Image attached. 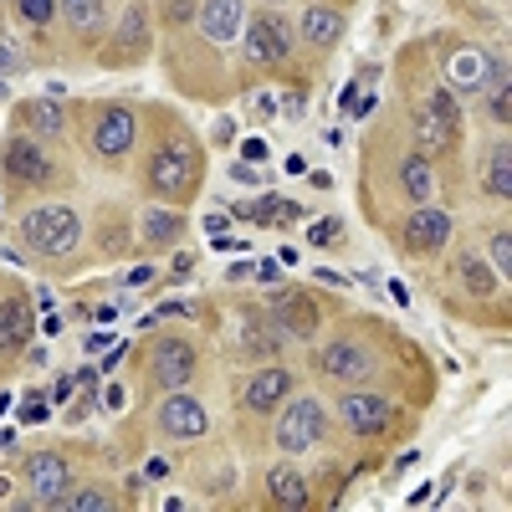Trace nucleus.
<instances>
[{"mask_svg": "<svg viewBox=\"0 0 512 512\" xmlns=\"http://www.w3.org/2000/svg\"><path fill=\"white\" fill-rule=\"evenodd\" d=\"M47 415H52V400L41 395V390H31V395L21 400V420H26V425H41Z\"/></svg>", "mask_w": 512, "mask_h": 512, "instance_id": "obj_29", "label": "nucleus"}, {"mask_svg": "<svg viewBox=\"0 0 512 512\" xmlns=\"http://www.w3.org/2000/svg\"><path fill=\"white\" fill-rule=\"evenodd\" d=\"M262 31H267V52H272V62H282V57L292 52V26H287L277 11H262Z\"/></svg>", "mask_w": 512, "mask_h": 512, "instance_id": "obj_23", "label": "nucleus"}, {"mask_svg": "<svg viewBox=\"0 0 512 512\" xmlns=\"http://www.w3.org/2000/svg\"><path fill=\"white\" fill-rule=\"evenodd\" d=\"M62 11H67L72 31H93L103 16V0H62Z\"/></svg>", "mask_w": 512, "mask_h": 512, "instance_id": "obj_26", "label": "nucleus"}, {"mask_svg": "<svg viewBox=\"0 0 512 512\" xmlns=\"http://www.w3.org/2000/svg\"><path fill=\"white\" fill-rule=\"evenodd\" d=\"M292 390V374L287 369H262L246 384V410H277Z\"/></svg>", "mask_w": 512, "mask_h": 512, "instance_id": "obj_15", "label": "nucleus"}, {"mask_svg": "<svg viewBox=\"0 0 512 512\" xmlns=\"http://www.w3.org/2000/svg\"><path fill=\"white\" fill-rule=\"evenodd\" d=\"M282 108H287V118H297V113H303V93H292V98H282Z\"/></svg>", "mask_w": 512, "mask_h": 512, "instance_id": "obj_40", "label": "nucleus"}, {"mask_svg": "<svg viewBox=\"0 0 512 512\" xmlns=\"http://www.w3.org/2000/svg\"><path fill=\"white\" fill-rule=\"evenodd\" d=\"M6 497H11V482H6V477H0V502H6Z\"/></svg>", "mask_w": 512, "mask_h": 512, "instance_id": "obj_41", "label": "nucleus"}, {"mask_svg": "<svg viewBox=\"0 0 512 512\" xmlns=\"http://www.w3.org/2000/svg\"><path fill=\"white\" fill-rule=\"evenodd\" d=\"M487 190H492L497 200H507V195H512V154H507V144L487 159Z\"/></svg>", "mask_w": 512, "mask_h": 512, "instance_id": "obj_24", "label": "nucleus"}, {"mask_svg": "<svg viewBox=\"0 0 512 512\" xmlns=\"http://www.w3.org/2000/svg\"><path fill=\"white\" fill-rule=\"evenodd\" d=\"M318 369L328 379H344V384H359L374 374V354L364 344H354V338H333V344L318 354Z\"/></svg>", "mask_w": 512, "mask_h": 512, "instance_id": "obj_4", "label": "nucleus"}, {"mask_svg": "<svg viewBox=\"0 0 512 512\" xmlns=\"http://www.w3.org/2000/svg\"><path fill=\"white\" fill-rule=\"evenodd\" d=\"M180 231H185V221L175 216V210H149V221H144V236H149V246L175 241Z\"/></svg>", "mask_w": 512, "mask_h": 512, "instance_id": "obj_22", "label": "nucleus"}, {"mask_svg": "<svg viewBox=\"0 0 512 512\" xmlns=\"http://www.w3.org/2000/svg\"><path fill=\"white\" fill-rule=\"evenodd\" d=\"M118 41H134V47H144V6H128L123 26H118Z\"/></svg>", "mask_w": 512, "mask_h": 512, "instance_id": "obj_30", "label": "nucleus"}, {"mask_svg": "<svg viewBox=\"0 0 512 512\" xmlns=\"http://www.w3.org/2000/svg\"><path fill=\"white\" fill-rule=\"evenodd\" d=\"M492 262H497V282H507V272H512V236L507 231L492 236Z\"/></svg>", "mask_w": 512, "mask_h": 512, "instance_id": "obj_31", "label": "nucleus"}, {"mask_svg": "<svg viewBox=\"0 0 512 512\" xmlns=\"http://www.w3.org/2000/svg\"><path fill=\"white\" fill-rule=\"evenodd\" d=\"M246 62H272V52H267V31H262V16H251V21H246Z\"/></svg>", "mask_w": 512, "mask_h": 512, "instance_id": "obj_28", "label": "nucleus"}, {"mask_svg": "<svg viewBox=\"0 0 512 512\" xmlns=\"http://www.w3.org/2000/svg\"><path fill=\"white\" fill-rule=\"evenodd\" d=\"M241 16H246V6H241V0H205V11H200L205 41H236V31H241Z\"/></svg>", "mask_w": 512, "mask_h": 512, "instance_id": "obj_13", "label": "nucleus"}, {"mask_svg": "<svg viewBox=\"0 0 512 512\" xmlns=\"http://www.w3.org/2000/svg\"><path fill=\"white\" fill-rule=\"evenodd\" d=\"M190 374H195V349L185 344V338H164V344H154V379L164 384V390L190 384Z\"/></svg>", "mask_w": 512, "mask_h": 512, "instance_id": "obj_8", "label": "nucleus"}, {"mask_svg": "<svg viewBox=\"0 0 512 512\" xmlns=\"http://www.w3.org/2000/svg\"><path fill=\"white\" fill-rule=\"evenodd\" d=\"M456 272H461V282H466V292H477V297H492V272L477 262V256H456Z\"/></svg>", "mask_w": 512, "mask_h": 512, "instance_id": "obj_25", "label": "nucleus"}, {"mask_svg": "<svg viewBox=\"0 0 512 512\" xmlns=\"http://www.w3.org/2000/svg\"><path fill=\"white\" fill-rule=\"evenodd\" d=\"M21 16H26L31 26H47V21L57 16V0H21Z\"/></svg>", "mask_w": 512, "mask_h": 512, "instance_id": "obj_32", "label": "nucleus"}, {"mask_svg": "<svg viewBox=\"0 0 512 512\" xmlns=\"http://www.w3.org/2000/svg\"><path fill=\"white\" fill-rule=\"evenodd\" d=\"M6 175L21 180V185L47 180V154H41L31 139H11V144H6Z\"/></svg>", "mask_w": 512, "mask_h": 512, "instance_id": "obj_14", "label": "nucleus"}, {"mask_svg": "<svg viewBox=\"0 0 512 512\" xmlns=\"http://www.w3.org/2000/svg\"><path fill=\"white\" fill-rule=\"evenodd\" d=\"M241 159H267V144H262V139H246V149H241Z\"/></svg>", "mask_w": 512, "mask_h": 512, "instance_id": "obj_37", "label": "nucleus"}, {"mask_svg": "<svg viewBox=\"0 0 512 512\" xmlns=\"http://www.w3.org/2000/svg\"><path fill=\"white\" fill-rule=\"evenodd\" d=\"M272 313H277V328L297 333V338H313L318 333V308L308 303V297H297V292H277L272 297Z\"/></svg>", "mask_w": 512, "mask_h": 512, "instance_id": "obj_12", "label": "nucleus"}, {"mask_svg": "<svg viewBox=\"0 0 512 512\" xmlns=\"http://www.w3.org/2000/svg\"><path fill=\"white\" fill-rule=\"evenodd\" d=\"M231 175H236V180H241V185H251V180H256V169H251V164H246V159H241V164H236V169H231Z\"/></svg>", "mask_w": 512, "mask_h": 512, "instance_id": "obj_39", "label": "nucleus"}, {"mask_svg": "<svg viewBox=\"0 0 512 512\" xmlns=\"http://www.w3.org/2000/svg\"><path fill=\"white\" fill-rule=\"evenodd\" d=\"M303 36L313 41V47H338V36H344V16L338 11H323V6H313L308 16H303Z\"/></svg>", "mask_w": 512, "mask_h": 512, "instance_id": "obj_17", "label": "nucleus"}, {"mask_svg": "<svg viewBox=\"0 0 512 512\" xmlns=\"http://www.w3.org/2000/svg\"><path fill=\"white\" fill-rule=\"evenodd\" d=\"M21 236H26V246H36V251L62 256V251L77 246V216H72L67 205H36L31 216L21 221Z\"/></svg>", "mask_w": 512, "mask_h": 512, "instance_id": "obj_2", "label": "nucleus"}, {"mask_svg": "<svg viewBox=\"0 0 512 512\" xmlns=\"http://www.w3.org/2000/svg\"><path fill=\"white\" fill-rule=\"evenodd\" d=\"M57 507H67V512H108V507H118V497L108 487H82V492H62Z\"/></svg>", "mask_w": 512, "mask_h": 512, "instance_id": "obj_20", "label": "nucleus"}, {"mask_svg": "<svg viewBox=\"0 0 512 512\" xmlns=\"http://www.w3.org/2000/svg\"><path fill=\"white\" fill-rule=\"evenodd\" d=\"M0 98H6V82H0Z\"/></svg>", "mask_w": 512, "mask_h": 512, "instance_id": "obj_42", "label": "nucleus"}, {"mask_svg": "<svg viewBox=\"0 0 512 512\" xmlns=\"http://www.w3.org/2000/svg\"><path fill=\"white\" fill-rule=\"evenodd\" d=\"M446 241H451V216H446L441 205H420L415 216H410V226H405V246L420 251V256H431Z\"/></svg>", "mask_w": 512, "mask_h": 512, "instance_id": "obj_6", "label": "nucleus"}, {"mask_svg": "<svg viewBox=\"0 0 512 512\" xmlns=\"http://www.w3.org/2000/svg\"><path fill=\"white\" fill-rule=\"evenodd\" d=\"M338 415H344V425L354 436H379L384 425H390V400H379V395H344V400H338Z\"/></svg>", "mask_w": 512, "mask_h": 512, "instance_id": "obj_9", "label": "nucleus"}, {"mask_svg": "<svg viewBox=\"0 0 512 512\" xmlns=\"http://www.w3.org/2000/svg\"><path fill=\"white\" fill-rule=\"evenodd\" d=\"M16 67H26V52L16 47L11 36H0V72H16Z\"/></svg>", "mask_w": 512, "mask_h": 512, "instance_id": "obj_33", "label": "nucleus"}, {"mask_svg": "<svg viewBox=\"0 0 512 512\" xmlns=\"http://www.w3.org/2000/svg\"><path fill=\"white\" fill-rule=\"evenodd\" d=\"M26 482H31V492H36V507H57V497L67 492L72 472H67V461H62L57 451H41V456L26 461Z\"/></svg>", "mask_w": 512, "mask_h": 512, "instance_id": "obj_5", "label": "nucleus"}, {"mask_svg": "<svg viewBox=\"0 0 512 512\" xmlns=\"http://www.w3.org/2000/svg\"><path fill=\"white\" fill-rule=\"evenodd\" d=\"M21 118H26V128H36V134H62V113H57V103H31Z\"/></svg>", "mask_w": 512, "mask_h": 512, "instance_id": "obj_27", "label": "nucleus"}, {"mask_svg": "<svg viewBox=\"0 0 512 512\" xmlns=\"http://www.w3.org/2000/svg\"><path fill=\"white\" fill-rule=\"evenodd\" d=\"M31 333H36L31 303H26V297H6V303H0V354L26 349V344H31Z\"/></svg>", "mask_w": 512, "mask_h": 512, "instance_id": "obj_10", "label": "nucleus"}, {"mask_svg": "<svg viewBox=\"0 0 512 512\" xmlns=\"http://www.w3.org/2000/svg\"><path fill=\"white\" fill-rule=\"evenodd\" d=\"M134 134H139L134 113H128V108H108V113L98 118V128H93V149H98L103 159H123L128 149H134Z\"/></svg>", "mask_w": 512, "mask_h": 512, "instance_id": "obj_7", "label": "nucleus"}, {"mask_svg": "<svg viewBox=\"0 0 512 512\" xmlns=\"http://www.w3.org/2000/svg\"><path fill=\"white\" fill-rule=\"evenodd\" d=\"M400 185L410 190V200H431V169H425L420 154H410V159L400 164Z\"/></svg>", "mask_w": 512, "mask_h": 512, "instance_id": "obj_21", "label": "nucleus"}, {"mask_svg": "<svg viewBox=\"0 0 512 512\" xmlns=\"http://www.w3.org/2000/svg\"><path fill=\"white\" fill-rule=\"evenodd\" d=\"M282 328L277 323H267L262 313H246V328H241V344H246V354H272L277 344H282Z\"/></svg>", "mask_w": 512, "mask_h": 512, "instance_id": "obj_18", "label": "nucleus"}, {"mask_svg": "<svg viewBox=\"0 0 512 512\" xmlns=\"http://www.w3.org/2000/svg\"><path fill=\"white\" fill-rule=\"evenodd\" d=\"M267 492H272L277 507H303L308 502V482L297 477V472H287V466H277V472L267 477Z\"/></svg>", "mask_w": 512, "mask_h": 512, "instance_id": "obj_19", "label": "nucleus"}, {"mask_svg": "<svg viewBox=\"0 0 512 512\" xmlns=\"http://www.w3.org/2000/svg\"><path fill=\"white\" fill-rule=\"evenodd\" d=\"M123 400H128L123 384H108V390H103V405H108V410H123Z\"/></svg>", "mask_w": 512, "mask_h": 512, "instance_id": "obj_36", "label": "nucleus"}, {"mask_svg": "<svg viewBox=\"0 0 512 512\" xmlns=\"http://www.w3.org/2000/svg\"><path fill=\"white\" fill-rule=\"evenodd\" d=\"M88 349H93V354H103V349H113V333H93V338H88Z\"/></svg>", "mask_w": 512, "mask_h": 512, "instance_id": "obj_38", "label": "nucleus"}, {"mask_svg": "<svg viewBox=\"0 0 512 512\" xmlns=\"http://www.w3.org/2000/svg\"><path fill=\"white\" fill-rule=\"evenodd\" d=\"M415 134H420V149H425V154H441V149H451V139H456V123L441 118L436 103H425L420 118H415Z\"/></svg>", "mask_w": 512, "mask_h": 512, "instance_id": "obj_16", "label": "nucleus"}, {"mask_svg": "<svg viewBox=\"0 0 512 512\" xmlns=\"http://www.w3.org/2000/svg\"><path fill=\"white\" fill-rule=\"evenodd\" d=\"M195 180H200V154L190 144H169V149H159L149 159V190L154 195H169V200L190 195Z\"/></svg>", "mask_w": 512, "mask_h": 512, "instance_id": "obj_1", "label": "nucleus"}, {"mask_svg": "<svg viewBox=\"0 0 512 512\" xmlns=\"http://www.w3.org/2000/svg\"><path fill=\"white\" fill-rule=\"evenodd\" d=\"M333 236H338V221H333V216H328V221H318V226H313V246H328V241H333Z\"/></svg>", "mask_w": 512, "mask_h": 512, "instance_id": "obj_34", "label": "nucleus"}, {"mask_svg": "<svg viewBox=\"0 0 512 512\" xmlns=\"http://www.w3.org/2000/svg\"><path fill=\"white\" fill-rule=\"evenodd\" d=\"M159 425L169 436H205V405L200 400H185V395H169L164 405H159Z\"/></svg>", "mask_w": 512, "mask_h": 512, "instance_id": "obj_11", "label": "nucleus"}, {"mask_svg": "<svg viewBox=\"0 0 512 512\" xmlns=\"http://www.w3.org/2000/svg\"><path fill=\"white\" fill-rule=\"evenodd\" d=\"M323 425H328V415H323V405H318V400H297V405H287V410H282V420H277V446H282L287 456L313 451V446H318V436H323Z\"/></svg>", "mask_w": 512, "mask_h": 512, "instance_id": "obj_3", "label": "nucleus"}, {"mask_svg": "<svg viewBox=\"0 0 512 512\" xmlns=\"http://www.w3.org/2000/svg\"><path fill=\"white\" fill-rule=\"evenodd\" d=\"M492 118L507 123V88H492Z\"/></svg>", "mask_w": 512, "mask_h": 512, "instance_id": "obj_35", "label": "nucleus"}]
</instances>
